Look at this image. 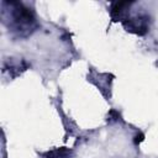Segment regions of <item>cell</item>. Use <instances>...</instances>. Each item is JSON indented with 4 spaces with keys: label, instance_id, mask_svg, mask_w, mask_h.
Instances as JSON below:
<instances>
[{
    "label": "cell",
    "instance_id": "obj_1",
    "mask_svg": "<svg viewBox=\"0 0 158 158\" xmlns=\"http://www.w3.org/2000/svg\"><path fill=\"white\" fill-rule=\"evenodd\" d=\"M12 21L17 31H31L36 22L33 12L21 4H15L12 9Z\"/></svg>",
    "mask_w": 158,
    "mask_h": 158
},
{
    "label": "cell",
    "instance_id": "obj_4",
    "mask_svg": "<svg viewBox=\"0 0 158 158\" xmlns=\"http://www.w3.org/2000/svg\"><path fill=\"white\" fill-rule=\"evenodd\" d=\"M69 157H70V151L68 148H59L48 152L44 158H69Z\"/></svg>",
    "mask_w": 158,
    "mask_h": 158
},
{
    "label": "cell",
    "instance_id": "obj_2",
    "mask_svg": "<svg viewBox=\"0 0 158 158\" xmlns=\"http://www.w3.org/2000/svg\"><path fill=\"white\" fill-rule=\"evenodd\" d=\"M125 28L127 31L138 33V35H143L147 32L148 30V22H147V17L143 16H137L133 19H127L122 21Z\"/></svg>",
    "mask_w": 158,
    "mask_h": 158
},
{
    "label": "cell",
    "instance_id": "obj_3",
    "mask_svg": "<svg viewBox=\"0 0 158 158\" xmlns=\"http://www.w3.org/2000/svg\"><path fill=\"white\" fill-rule=\"evenodd\" d=\"M131 2H115L111 7V16L112 19L115 20H118V19H122L127 7H130Z\"/></svg>",
    "mask_w": 158,
    "mask_h": 158
}]
</instances>
